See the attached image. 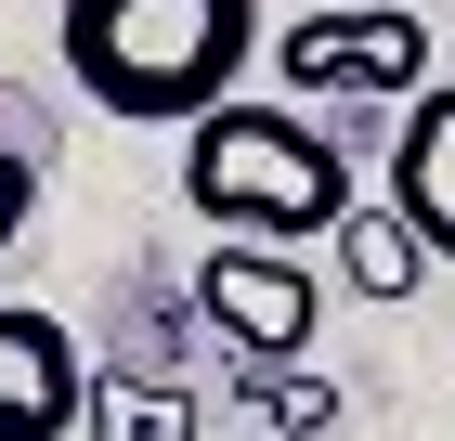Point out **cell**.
<instances>
[{
	"label": "cell",
	"mask_w": 455,
	"mask_h": 441,
	"mask_svg": "<svg viewBox=\"0 0 455 441\" xmlns=\"http://www.w3.org/2000/svg\"><path fill=\"white\" fill-rule=\"evenodd\" d=\"M27 221H39V156H27V143H0V260H13Z\"/></svg>",
	"instance_id": "10"
},
{
	"label": "cell",
	"mask_w": 455,
	"mask_h": 441,
	"mask_svg": "<svg viewBox=\"0 0 455 441\" xmlns=\"http://www.w3.org/2000/svg\"><path fill=\"white\" fill-rule=\"evenodd\" d=\"M274 66L286 91H351V104H417L443 39L417 27V0H325L299 27H274Z\"/></svg>",
	"instance_id": "3"
},
{
	"label": "cell",
	"mask_w": 455,
	"mask_h": 441,
	"mask_svg": "<svg viewBox=\"0 0 455 441\" xmlns=\"http://www.w3.org/2000/svg\"><path fill=\"white\" fill-rule=\"evenodd\" d=\"M235 403H247V429H286V441H325V429H339V390L299 376V364H235Z\"/></svg>",
	"instance_id": "9"
},
{
	"label": "cell",
	"mask_w": 455,
	"mask_h": 441,
	"mask_svg": "<svg viewBox=\"0 0 455 441\" xmlns=\"http://www.w3.org/2000/svg\"><path fill=\"white\" fill-rule=\"evenodd\" d=\"M196 311L235 364H299L325 325V286L299 260H274V234H221V260H196Z\"/></svg>",
	"instance_id": "4"
},
{
	"label": "cell",
	"mask_w": 455,
	"mask_h": 441,
	"mask_svg": "<svg viewBox=\"0 0 455 441\" xmlns=\"http://www.w3.org/2000/svg\"><path fill=\"white\" fill-rule=\"evenodd\" d=\"M92 415V350L52 311H0V441H66Z\"/></svg>",
	"instance_id": "5"
},
{
	"label": "cell",
	"mask_w": 455,
	"mask_h": 441,
	"mask_svg": "<svg viewBox=\"0 0 455 441\" xmlns=\"http://www.w3.org/2000/svg\"><path fill=\"white\" fill-rule=\"evenodd\" d=\"M182 195H196V221H221V234H339L351 208V156L313 130V117H286V104H209L196 130H182Z\"/></svg>",
	"instance_id": "2"
},
{
	"label": "cell",
	"mask_w": 455,
	"mask_h": 441,
	"mask_svg": "<svg viewBox=\"0 0 455 441\" xmlns=\"http://www.w3.org/2000/svg\"><path fill=\"white\" fill-rule=\"evenodd\" d=\"M390 208L429 234V260H455V78H429L390 130Z\"/></svg>",
	"instance_id": "6"
},
{
	"label": "cell",
	"mask_w": 455,
	"mask_h": 441,
	"mask_svg": "<svg viewBox=\"0 0 455 441\" xmlns=\"http://www.w3.org/2000/svg\"><path fill=\"white\" fill-rule=\"evenodd\" d=\"M235 441H286V429H235Z\"/></svg>",
	"instance_id": "11"
},
{
	"label": "cell",
	"mask_w": 455,
	"mask_h": 441,
	"mask_svg": "<svg viewBox=\"0 0 455 441\" xmlns=\"http://www.w3.org/2000/svg\"><path fill=\"white\" fill-rule=\"evenodd\" d=\"M92 441H196V390L182 376H105L92 364Z\"/></svg>",
	"instance_id": "8"
},
{
	"label": "cell",
	"mask_w": 455,
	"mask_h": 441,
	"mask_svg": "<svg viewBox=\"0 0 455 441\" xmlns=\"http://www.w3.org/2000/svg\"><path fill=\"white\" fill-rule=\"evenodd\" d=\"M66 78L131 130H196L209 104L247 91L260 52V0H66Z\"/></svg>",
	"instance_id": "1"
},
{
	"label": "cell",
	"mask_w": 455,
	"mask_h": 441,
	"mask_svg": "<svg viewBox=\"0 0 455 441\" xmlns=\"http://www.w3.org/2000/svg\"><path fill=\"white\" fill-rule=\"evenodd\" d=\"M325 247H339L351 299H417V272H429V234L403 221V208H364V195L339 208V234H325Z\"/></svg>",
	"instance_id": "7"
}]
</instances>
